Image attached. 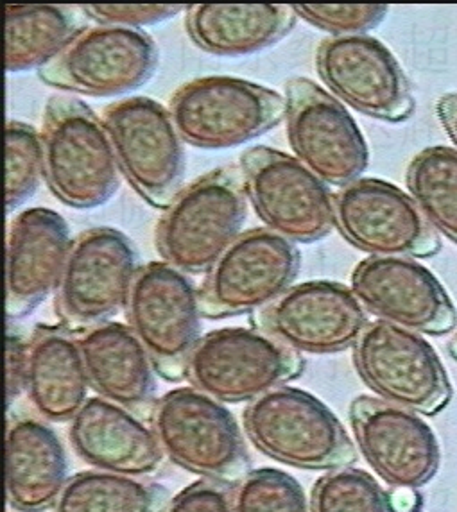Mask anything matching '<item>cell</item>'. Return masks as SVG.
<instances>
[{
  "label": "cell",
  "instance_id": "cell-1",
  "mask_svg": "<svg viewBox=\"0 0 457 512\" xmlns=\"http://www.w3.org/2000/svg\"><path fill=\"white\" fill-rule=\"evenodd\" d=\"M248 214L241 167H221L183 188L156 226L158 255L178 271L207 273L233 240Z\"/></svg>",
  "mask_w": 457,
  "mask_h": 512
},
{
  "label": "cell",
  "instance_id": "cell-2",
  "mask_svg": "<svg viewBox=\"0 0 457 512\" xmlns=\"http://www.w3.org/2000/svg\"><path fill=\"white\" fill-rule=\"evenodd\" d=\"M44 178L54 197L78 210L101 206L119 188V165L103 119L76 97L45 104Z\"/></svg>",
  "mask_w": 457,
  "mask_h": 512
},
{
  "label": "cell",
  "instance_id": "cell-3",
  "mask_svg": "<svg viewBox=\"0 0 457 512\" xmlns=\"http://www.w3.org/2000/svg\"><path fill=\"white\" fill-rule=\"evenodd\" d=\"M242 425L257 450L300 470H337L357 459L336 414L296 387L280 385L248 403Z\"/></svg>",
  "mask_w": 457,
  "mask_h": 512
},
{
  "label": "cell",
  "instance_id": "cell-4",
  "mask_svg": "<svg viewBox=\"0 0 457 512\" xmlns=\"http://www.w3.org/2000/svg\"><path fill=\"white\" fill-rule=\"evenodd\" d=\"M151 425L165 457L183 470L228 486L251 471L237 419L196 387H180L158 398Z\"/></svg>",
  "mask_w": 457,
  "mask_h": 512
},
{
  "label": "cell",
  "instance_id": "cell-5",
  "mask_svg": "<svg viewBox=\"0 0 457 512\" xmlns=\"http://www.w3.org/2000/svg\"><path fill=\"white\" fill-rule=\"evenodd\" d=\"M303 366L298 351L257 326L223 328L199 339L185 378L217 402H253L298 378Z\"/></svg>",
  "mask_w": 457,
  "mask_h": 512
},
{
  "label": "cell",
  "instance_id": "cell-6",
  "mask_svg": "<svg viewBox=\"0 0 457 512\" xmlns=\"http://www.w3.org/2000/svg\"><path fill=\"white\" fill-rule=\"evenodd\" d=\"M169 113L183 142L228 149L264 135L285 117V97L237 77H201L180 86Z\"/></svg>",
  "mask_w": 457,
  "mask_h": 512
},
{
  "label": "cell",
  "instance_id": "cell-7",
  "mask_svg": "<svg viewBox=\"0 0 457 512\" xmlns=\"http://www.w3.org/2000/svg\"><path fill=\"white\" fill-rule=\"evenodd\" d=\"M103 124L122 176L146 203L167 210L185 176L183 140L169 110L149 97H128L104 108Z\"/></svg>",
  "mask_w": 457,
  "mask_h": 512
},
{
  "label": "cell",
  "instance_id": "cell-8",
  "mask_svg": "<svg viewBox=\"0 0 457 512\" xmlns=\"http://www.w3.org/2000/svg\"><path fill=\"white\" fill-rule=\"evenodd\" d=\"M354 366L380 400L422 416L449 405L452 385L438 353L420 333L371 321L354 346Z\"/></svg>",
  "mask_w": 457,
  "mask_h": 512
},
{
  "label": "cell",
  "instance_id": "cell-9",
  "mask_svg": "<svg viewBox=\"0 0 457 512\" xmlns=\"http://www.w3.org/2000/svg\"><path fill=\"white\" fill-rule=\"evenodd\" d=\"M298 271L294 242L268 228L244 231L205 274L198 289L201 317L255 314L289 291Z\"/></svg>",
  "mask_w": 457,
  "mask_h": 512
},
{
  "label": "cell",
  "instance_id": "cell-10",
  "mask_svg": "<svg viewBox=\"0 0 457 512\" xmlns=\"http://www.w3.org/2000/svg\"><path fill=\"white\" fill-rule=\"evenodd\" d=\"M241 171L251 206L268 230L311 244L336 226L334 194L300 160L271 147H253L242 154Z\"/></svg>",
  "mask_w": 457,
  "mask_h": 512
},
{
  "label": "cell",
  "instance_id": "cell-11",
  "mask_svg": "<svg viewBox=\"0 0 457 512\" xmlns=\"http://www.w3.org/2000/svg\"><path fill=\"white\" fill-rule=\"evenodd\" d=\"M126 316L156 373L169 382L185 378L190 353L201 339L198 291L185 273L167 262L142 265L131 287Z\"/></svg>",
  "mask_w": 457,
  "mask_h": 512
},
{
  "label": "cell",
  "instance_id": "cell-12",
  "mask_svg": "<svg viewBox=\"0 0 457 512\" xmlns=\"http://www.w3.org/2000/svg\"><path fill=\"white\" fill-rule=\"evenodd\" d=\"M138 269L137 253L121 231L99 226L79 233L56 291L61 325L81 332L119 314Z\"/></svg>",
  "mask_w": 457,
  "mask_h": 512
},
{
  "label": "cell",
  "instance_id": "cell-13",
  "mask_svg": "<svg viewBox=\"0 0 457 512\" xmlns=\"http://www.w3.org/2000/svg\"><path fill=\"white\" fill-rule=\"evenodd\" d=\"M156 65L158 47L142 29L97 24L83 27L38 77L74 94L115 97L147 83Z\"/></svg>",
  "mask_w": 457,
  "mask_h": 512
},
{
  "label": "cell",
  "instance_id": "cell-14",
  "mask_svg": "<svg viewBox=\"0 0 457 512\" xmlns=\"http://www.w3.org/2000/svg\"><path fill=\"white\" fill-rule=\"evenodd\" d=\"M285 122L296 160L323 183L348 187L368 169L370 149L352 115L311 79L287 81Z\"/></svg>",
  "mask_w": 457,
  "mask_h": 512
},
{
  "label": "cell",
  "instance_id": "cell-15",
  "mask_svg": "<svg viewBox=\"0 0 457 512\" xmlns=\"http://www.w3.org/2000/svg\"><path fill=\"white\" fill-rule=\"evenodd\" d=\"M334 222L352 246L371 256L436 255L438 233L413 197L389 181L357 180L334 194Z\"/></svg>",
  "mask_w": 457,
  "mask_h": 512
},
{
  "label": "cell",
  "instance_id": "cell-16",
  "mask_svg": "<svg viewBox=\"0 0 457 512\" xmlns=\"http://www.w3.org/2000/svg\"><path fill=\"white\" fill-rule=\"evenodd\" d=\"M316 69L337 101L355 111L386 122H404L414 113L404 70L373 36L325 38L316 51Z\"/></svg>",
  "mask_w": 457,
  "mask_h": 512
},
{
  "label": "cell",
  "instance_id": "cell-17",
  "mask_svg": "<svg viewBox=\"0 0 457 512\" xmlns=\"http://www.w3.org/2000/svg\"><path fill=\"white\" fill-rule=\"evenodd\" d=\"M253 325L298 353L332 355L354 348L368 316L354 291L343 283H298L253 314Z\"/></svg>",
  "mask_w": 457,
  "mask_h": 512
},
{
  "label": "cell",
  "instance_id": "cell-18",
  "mask_svg": "<svg viewBox=\"0 0 457 512\" xmlns=\"http://www.w3.org/2000/svg\"><path fill=\"white\" fill-rule=\"evenodd\" d=\"M350 423L371 470L393 489H418L440 470L438 439L413 410L359 396L350 405Z\"/></svg>",
  "mask_w": 457,
  "mask_h": 512
},
{
  "label": "cell",
  "instance_id": "cell-19",
  "mask_svg": "<svg viewBox=\"0 0 457 512\" xmlns=\"http://www.w3.org/2000/svg\"><path fill=\"white\" fill-rule=\"evenodd\" d=\"M352 291L373 316L407 330L445 335L456 328V307L449 294L413 258H366L352 273Z\"/></svg>",
  "mask_w": 457,
  "mask_h": 512
},
{
  "label": "cell",
  "instance_id": "cell-20",
  "mask_svg": "<svg viewBox=\"0 0 457 512\" xmlns=\"http://www.w3.org/2000/svg\"><path fill=\"white\" fill-rule=\"evenodd\" d=\"M72 242L65 219L49 208H29L13 219L6 246L8 321L29 316L58 291Z\"/></svg>",
  "mask_w": 457,
  "mask_h": 512
},
{
  "label": "cell",
  "instance_id": "cell-21",
  "mask_svg": "<svg viewBox=\"0 0 457 512\" xmlns=\"http://www.w3.org/2000/svg\"><path fill=\"white\" fill-rule=\"evenodd\" d=\"M69 439L79 459L95 470L142 477L164 462L165 453L153 427L101 396L88 398L70 421Z\"/></svg>",
  "mask_w": 457,
  "mask_h": 512
},
{
  "label": "cell",
  "instance_id": "cell-22",
  "mask_svg": "<svg viewBox=\"0 0 457 512\" xmlns=\"http://www.w3.org/2000/svg\"><path fill=\"white\" fill-rule=\"evenodd\" d=\"M76 335L95 393L151 421L158 403L155 366L131 326L104 321Z\"/></svg>",
  "mask_w": 457,
  "mask_h": 512
},
{
  "label": "cell",
  "instance_id": "cell-23",
  "mask_svg": "<svg viewBox=\"0 0 457 512\" xmlns=\"http://www.w3.org/2000/svg\"><path fill=\"white\" fill-rule=\"evenodd\" d=\"M78 335L67 326L36 325L27 339V400L51 423L72 421L88 402Z\"/></svg>",
  "mask_w": 457,
  "mask_h": 512
},
{
  "label": "cell",
  "instance_id": "cell-24",
  "mask_svg": "<svg viewBox=\"0 0 457 512\" xmlns=\"http://www.w3.org/2000/svg\"><path fill=\"white\" fill-rule=\"evenodd\" d=\"M67 455L60 437L42 419L20 416L6 430V495L20 512L58 504L67 486Z\"/></svg>",
  "mask_w": 457,
  "mask_h": 512
},
{
  "label": "cell",
  "instance_id": "cell-25",
  "mask_svg": "<svg viewBox=\"0 0 457 512\" xmlns=\"http://www.w3.org/2000/svg\"><path fill=\"white\" fill-rule=\"evenodd\" d=\"M296 22L284 4H194L187 6V33L214 56H248L282 40Z\"/></svg>",
  "mask_w": 457,
  "mask_h": 512
},
{
  "label": "cell",
  "instance_id": "cell-26",
  "mask_svg": "<svg viewBox=\"0 0 457 512\" xmlns=\"http://www.w3.org/2000/svg\"><path fill=\"white\" fill-rule=\"evenodd\" d=\"M6 70L42 69L78 35V11L67 6L6 4Z\"/></svg>",
  "mask_w": 457,
  "mask_h": 512
},
{
  "label": "cell",
  "instance_id": "cell-27",
  "mask_svg": "<svg viewBox=\"0 0 457 512\" xmlns=\"http://www.w3.org/2000/svg\"><path fill=\"white\" fill-rule=\"evenodd\" d=\"M169 491L155 482L112 471H83L69 478L54 512H164Z\"/></svg>",
  "mask_w": 457,
  "mask_h": 512
},
{
  "label": "cell",
  "instance_id": "cell-28",
  "mask_svg": "<svg viewBox=\"0 0 457 512\" xmlns=\"http://www.w3.org/2000/svg\"><path fill=\"white\" fill-rule=\"evenodd\" d=\"M407 190L432 230L457 244V151L434 146L416 154L406 174Z\"/></svg>",
  "mask_w": 457,
  "mask_h": 512
},
{
  "label": "cell",
  "instance_id": "cell-29",
  "mask_svg": "<svg viewBox=\"0 0 457 512\" xmlns=\"http://www.w3.org/2000/svg\"><path fill=\"white\" fill-rule=\"evenodd\" d=\"M311 512H391L389 498L370 473L337 468L312 487Z\"/></svg>",
  "mask_w": 457,
  "mask_h": 512
},
{
  "label": "cell",
  "instance_id": "cell-30",
  "mask_svg": "<svg viewBox=\"0 0 457 512\" xmlns=\"http://www.w3.org/2000/svg\"><path fill=\"white\" fill-rule=\"evenodd\" d=\"M42 176V135L27 122L9 120L6 126V210L13 212L29 199Z\"/></svg>",
  "mask_w": 457,
  "mask_h": 512
},
{
  "label": "cell",
  "instance_id": "cell-31",
  "mask_svg": "<svg viewBox=\"0 0 457 512\" xmlns=\"http://www.w3.org/2000/svg\"><path fill=\"white\" fill-rule=\"evenodd\" d=\"M233 512H311V504L296 478L260 468L233 486Z\"/></svg>",
  "mask_w": 457,
  "mask_h": 512
},
{
  "label": "cell",
  "instance_id": "cell-32",
  "mask_svg": "<svg viewBox=\"0 0 457 512\" xmlns=\"http://www.w3.org/2000/svg\"><path fill=\"white\" fill-rule=\"evenodd\" d=\"M294 13L311 26L334 36L364 35L388 15L379 4H296Z\"/></svg>",
  "mask_w": 457,
  "mask_h": 512
},
{
  "label": "cell",
  "instance_id": "cell-33",
  "mask_svg": "<svg viewBox=\"0 0 457 512\" xmlns=\"http://www.w3.org/2000/svg\"><path fill=\"white\" fill-rule=\"evenodd\" d=\"M83 13L92 18L99 26H119L140 29L153 26L167 18L178 15L185 6H167V4H87Z\"/></svg>",
  "mask_w": 457,
  "mask_h": 512
},
{
  "label": "cell",
  "instance_id": "cell-34",
  "mask_svg": "<svg viewBox=\"0 0 457 512\" xmlns=\"http://www.w3.org/2000/svg\"><path fill=\"white\" fill-rule=\"evenodd\" d=\"M164 512H233V486L201 478L171 498Z\"/></svg>",
  "mask_w": 457,
  "mask_h": 512
},
{
  "label": "cell",
  "instance_id": "cell-35",
  "mask_svg": "<svg viewBox=\"0 0 457 512\" xmlns=\"http://www.w3.org/2000/svg\"><path fill=\"white\" fill-rule=\"evenodd\" d=\"M27 341L18 333L6 337V396L8 407L26 391Z\"/></svg>",
  "mask_w": 457,
  "mask_h": 512
},
{
  "label": "cell",
  "instance_id": "cell-36",
  "mask_svg": "<svg viewBox=\"0 0 457 512\" xmlns=\"http://www.w3.org/2000/svg\"><path fill=\"white\" fill-rule=\"evenodd\" d=\"M436 115L457 151V94L441 95L436 103Z\"/></svg>",
  "mask_w": 457,
  "mask_h": 512
},
{
  "label": "cell",
  "instance_id": "cell-37",
  "mask_svg": "<svg viewBox=\"0 0 457 512\" xmlns=\"http://www.w3.org/2000/svg\"><path fill=\"white\" fill-rule=\"evenodd\" d=\"M388 498L391 512H413L418 502L414 489H395L389 493Z\"/></svg>",
  "mask_w": 457,
  "mask_h": 512
},
{
  "label": "cell",
  "instance_id": "cell-38",
  "mask_svg": "<svg viewBox=\"0 0 457 512\" xmlns=\"http://www.w3.org/2000/svg\"><path fill=\"white\" fill-rule=\"evenodd\" d=\"M447 350H449L450 357L457 360V333L450 339L449 344H447Z\"/></svg>",
  "mask_w": 457,
  "mask_h": 512
}]
</instances>
